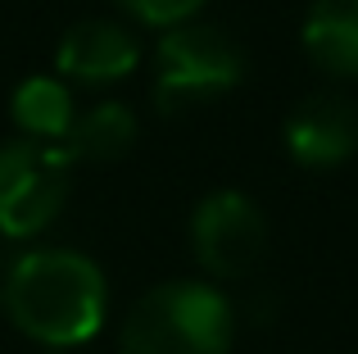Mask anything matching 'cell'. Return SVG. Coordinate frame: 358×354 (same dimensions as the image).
<instances>
[{
  "instance_id": "obj_1",
  "label": "cell",
  "mask_w": 358,
  "mask_h": 354,
  "mask_svg": "<svg viewBox=\"0 0 358 354\" xmlns=\"http://www.w3.org/2000/svg\"><path fill=\"white\" fill-rule=\"evenodd\" d=\"M109 286L96 259L78 250H27L5 268V309L32 341L55 350L100 332Z\"/></svg>"
},
{
  "instance_id": "obj_2",
  "label": "cell",
  "mask_w": 358,
  "mask_h": 354,
  "mask_svg": "<svg viewBox=\"0 0 358 354\" xmlns=\"http://www.w3.org/2000/svg\"><path fill=\"white\" fill-rule=\"evenodd\" d=\"M236 313L218 286L164 282L131 304L122 354H227Z\"/></svg>"
},
{
  "instance_id": "obj_3",
  "label": "cell",
  "mask_w": 358,
  "mask_h": 354,
  "mask_svg": "<svg viewBox=\"0 0 358 354\" xmlns=\"http://www.w3.org/2000/svg\"><path fill=\"white\" fill-rule=\"evenodd\" d=\"M241 78H245V50L213 23L186 18V23L168 27L155 50V100L164 114L227 96Z\"/></svg>"
},
{
  "instance_id": "obj_4",
  "label": "cell",
  "mask_w": 358,
  "mask_h": 354,
  "mask_svg": "<svg viewBox=\"0 0 358 354\" xmlns=\"http://www.w3.org/2000/svg\"><path fill=\"white\" fill-rule=\"evenodd\" d=\"M73 155L50 141H9L0 146V232L36 236L50 227L69 200Z\"/></svg>"
},
{
  "instance_id": "obj_5",
  "label": "cell",
  "mask_w": 358,
  "mask_h": 354,
  "mask_svg": "<svg viewBox=\"0 0 358 354\" xmlns=\"http://www.w3.org/2000/svg\"><path fill=\"white\" fill-rule=\"evenodd\" d=\"M191 246L204 273L222 282H241L263 264L268 218L245 191H213L191 213Z\"/></svg>"
},
{
  "instance_id": "obj_6",
  "label": "cell",
  "mask_w": 358,
  "mask_h": 354,
  "mask_svg": "<svg viewBox=\"0 0 358 354\" xmlns=\"http://www.w3.org/2000/svg\"><path fill=\"white\" fill-rule=\"evenodd\" d=\"M286 150L299 169H336L358 150V105L341 91L299 100L286 118Z\"/></svg>"
},
{
  "instance_id": "obj_7",
  "label": "cell",
  "mask_w": 358,
  "mask_h": 354,
  "mask_svg": "<svg viewBox=\"0 0 358 354\" xmlns=\"http://www.w3.org/2000/svg\"><path fill=\"white\" fill-rule=\"evenodd\" d=\"M64 78L87 82V87H105V82L127 78L141 64V41L114 18H87V23H73L59 36V50H55Z\"/></svg>"
},
{
  "instance_id": "obj_8",
  "label": "cell",
  "mask_w": 358,
  "mask_h": 354,
  "mask_svg": "<svg viewBox=\"0 0 358 354\" xmlns=\"http://www.w3.org/2000/svg\"><path fill=\"white\" fill-rule=\"evenodd\" d=\"M299 41L322 73L358 82V0H313Z\"/></svg>"
},
{
  "instance_id": "obj_9",
  "label": "cell",
  "mask_w": 358,
  "mask_h": 354,
  "mask_svg": "<svg viewBox=\"0 0 358 354\" xmlns=\"http://www.w3.org/2000/svg\"><path fill=\"white\" fill-rule=\"evenodd\" d=\"M14 123L27 141H50L64 146L78 123V105H73V91L64 78H27L14 91Z\"/></svg>"
},
{
  "instance_id": "obj_10",
  "label": "cell",
  "mask_w": 358,
  "mask_h": 354,
  "mask_svg": "<svg viewBox=\"0 0 358 354\" xmlns=\"http://www.w3.org/2000/svg\"><path fill=\"white\" fill-rule=\"evenodd\" d=\"M136 141V114L122 100H96L91 109H82L73 123L64 150L73 160H91V164H114L131 150Z\"/></svg>"
},
{
  "instance_id": "obj_11",
  "label": "cell",
  "mask_w": 358,
  "mask_h": 354,
  "mask_svg": "<svg viewBox=\"0 0 358 354\" xmlns=\"http://www.w3.org/2000/svg\"><path fill=\"white\" fill-rule=\"evenodd\" d=\"M122 5L131 18H141V23H155V27H177L186 23V18L200 14L204 0H114Z\"/></svg>"
},
{
  "instance_id": "obj_12",
  "label": "cell",
  "mask_w": 358,
  "mask_h": 354,
  "mask_svg": "<svg viewBox=\"0 0 358 354\" xmlns=\"http://www.w3.org/2000/svg\"><path fill=\"white\" fill-rule=\"evenodd\" d=\"M55 354H64V350H55Z\"/></svg>"
}]
</instances>
